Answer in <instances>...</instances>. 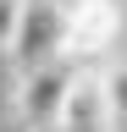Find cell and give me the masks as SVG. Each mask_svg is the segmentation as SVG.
<instances>
[{
	"label": "cell",
	"mask_w": 127,
	"mask_h": 132,
	"mask_svg": "<svg viewBox=\"0 0 127 132\" xmlns=\"http://www.w3.org/2000/svg\"><path fill=\"white\" fill-rule=\"evenodd\" d=\"M17 88H22V66L11 61V50H0V121L17 116Z\"/></svg>",
	"instance_id": "obj_5"
},
{
	"label": "cell",
	"mask_w": 127,
	"mask_h": 132,
	"mask_svg": "<svg viewBox=\"0 0 127 132\" xmlns=\"http://www.w3.org/2000/svg\"><path fill=\"white\" fill-rule=\"evenodd\" d=\"M72 77H77V66H66V55H61V61L33 66V72H22V88H17V116H28L33 127H50L55 116H61V99H66Z\"/></svg>",
	"instance_id": "obj_4"
},
{
	"label": "cell",
	"mask_w": 127,
	"mask_h": 132,
	"mask_svg": "<svg viewBox=\"0 0 127 132\" xmlns=\"http://www.w3.org/2000/svg\"><path fill=\"white\" fill-rule=\"evenodd\" d=\"M122 39V0H77V6H66V44H61V55H66L72 66L83 61H105L110 50H116Z\"/></svg>",
	"instance_id": "obj_1"
},
{
	"label": "cell",
	"mask_w": 127,
	"mask_h": 132,
	"mask_svg": "<svg viewBox=\"0 0 127 132\" xmlns=\"http://www.w3.org/2000/svg\"><path fill=\"white\" fill-rule=\"evenodd\" d=\"M33 132H61V127H55V121H50V127H33Z\"/></svg>",
	"instance_id": "obj_8"
},
{
	"label": "cell",
	"mask_w": 127,
	"mask_h": 132,
	"mask_svg": "<svg viewBox=\"0 0 127 132\" xmlns=\"http://www.w3.org/2000/svg\"><path fill=\"white\" fill-rule=\"evenodd\" d=\"M17 16H22V0H0V50H11V33H17Z\"/></svg>",
	"instance_id": "obj_7"
},
{
	"label": "cell",
	"mask_w": 127,
	"mask_h": 132,
	"mask_svg": "<svg viewBox=\"0 0 127 132\" xmlns=\"http://www.w3.org/2000/svg\"><path fill=\"white\" fill-rule=\"evenodd\" d=\"M61 6H77V0H61Z\"/></svg>",
	"instance_id": "obj_9"
},
{
	"label": "cell",
	"mask_w": 127,
	"mask_h": 132,
	"mask_svg": "<svg viewBox=\"0 0 127 132\" xmlns=\"http://www.w3.org/2000/svg\"><path fill=\"white\" fill-rule=\"evenodd\" d=\"M61 44H66V6L61 0H22L17 33H11V61L22 72H33L44 61H61Z\"/></svg>",
	"instance_id": "obj_2"
},
{
	"label": "cell",
	"mask_w": 127,
	"mask_h": 132,
	"mask_svg": "<svg viewBox=\"0 0 127 132\" xmlns=\"http://www.w3.org/2000/svg\"><path fill=\"white\" fill-rule=\"evenodd\" d=\"M61 132H110L116 127V110H110V94H105V72L100 66H77L66 99H61V116H55Z\"/></svg>",
	"instance_id": "obj_3"
},
{
	"label": "cell",
	"mask_w": 127,
	"mask_h": 132,
	"mask_svg": "<svg viewBox=\"0 0 127 132\" xmlns=\"http://www.w3.org/2000/svg\"><path fill=\"white\" fill-rule=\"evenodd\" d=\"M105 94H110L116 121H127V61H122V66H105Z\"/></svg>",
	"instance_id": "obj_6"
}]
</instances>
